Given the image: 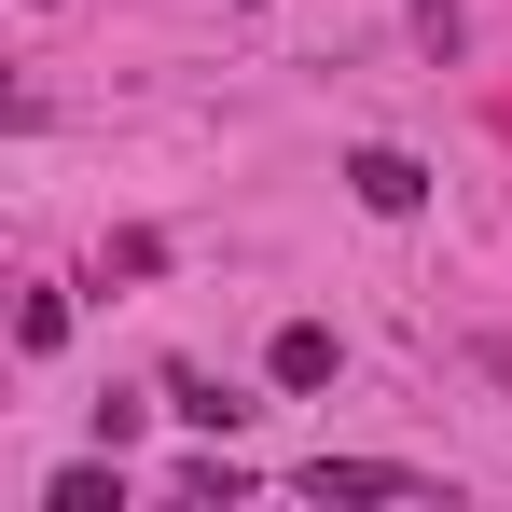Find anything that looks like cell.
Returning a JSON list of instances; mask_svg holds the SVG:
<instances>
[{"label":"cell","instance_id":"cell-1","mask_svg":"<svg viewBox=\"0 0 512 512\" xmlns=\"http://www.w3.org/2000/svg\"><path fill=\"white\" fill-rule=\"evenodd\" d=\"M346 194H360L374 222H416V208H429V167H416V153H388V139H374V153H346Z\"/></svg>","mask_w":512,"mask_h":512},{"label":"cell","instance_id":"cell-2","mask_svg":"<svg viewBox=\"0 0 512 512\" xmlns=\"http://www.w3.org/2000/svg\"><path fill=\"white\" fill-rule=\"evenodd\" d=\"M305 499H429V471H402V457H319Z\"/></svg>","mask_w":512,"mask_h":512},{"label":"cell","instance_id":"cell-3","mask_svg":"<svg viewBox=\"0 0 512 512\" xmlns=\"http://www.w3.org/2000/svg\"><path fill=\"white\" fill-rule=\"evenodd\" d=\"M167 416H180V429H250V388H222V374L180 360V374H167Z\"/></svg>","mask_w":512,"mask_h":512},{"label":"cell","instance_id":"cell-4","mask_svg":"<svg viewBox=\"0 0 512 512\" xmlns=\"http://www.w3.org/2000/svg\"><path fill=\"white\" fill-rule=\"evenodd\" d=\"M277 388H333V333H319V319L277 333Z\"/></svg>","mask_w":512,"mask_h":512},{"label":"cell","instance_id":"cell-5","mask_svg":"<svg viewBox=\"0 0 512 512\" xmlns=\"http://www.w3.org/2000/svg\"><path fill=\"white\" fill-rule=\"evenodd\" d=\"M42 499H56V512H125V471H56Z\"/></svg>","mask_w":512,"mask_h":512}]
</instances>
